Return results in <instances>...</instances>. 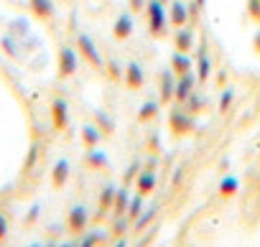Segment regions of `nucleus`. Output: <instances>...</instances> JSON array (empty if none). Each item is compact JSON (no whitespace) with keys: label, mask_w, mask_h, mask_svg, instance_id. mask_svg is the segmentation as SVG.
<instances>
[{"label":"nucleus","mask_w":260,"mask_h":247,"mask_svg":"<svg viewBox=\"0 0 260 247\" xmlns=\"http://www.w3.org/2000/svg\"><path fill=\"white\" fill-rule=\"evenodd\" d=\"M146 13H148V28H151V33L156 39L166 36V31H169V11H166V6L161 3V0H148Z\"/></svg>","instance_id":"2"},{"label":"nucleus","mask_w":260,"mask_h":247,"mask_svg":"<svg viewBox=\"0 0 260 247\" xmlns=\"http://www.w3.org/2000/svg\"><path fill=\"white\" fill-rule=\"evenodd\" d=\"M125 84L130 87V89H141L143 87V82H146V74H143V66L138 64V61H130L127 66H125Z\"/></svg>","instance_id":"9"},{"label":"nucleus","mask_w":260,"mask_h":247,"mask_svg":"<svg viewBox=\"0 0 260 247\" xmlns=\"http://www.w3.org/2000/svg\"><path fill=\"white\" fill-rule=\"evenodd\" d=\"M115 194H117V186H115V184H107V186L102 189V194H100V209H102V211H107V209H112V201H115Z\"/></svg>","instance_id":"24"},{"label":"nucleus","mask_w":260,"mask_h":247,"mask_svg":"<svg viewBox=\"0 0 260 247\" xmlns=\"http://www.w3.org/2000/svg\"><path fill=\"white\" fill-rule=\"evenodd\" d=\"M237 189H240V179H235V176H222L219 179V196L230 199V196L237 194Z\"/></svg>","instance_id":"21"},{"label":"nucleus","mask_w":260,"mask_h":247,"mask_svg":"<svg viewBox=\"0 0 260 247\" xmlns=\"http://www.w3.org/2000/svg\"><path fill=\"white\" fill-rule=\"evenodd\" d=\"M255 49H257V51H260V31H257V33H255Z\"/></svg>","instance_id":"41"},{"label":"nucleus","mask_w":260,"mask_h":247,"mask_svg":"<svg viewBox=\"0 0 260 247\" xmlns=\"http://www.w3.org/2000/svg\"><path fill=\"white\" fill-rule=\"evenodd\" d=\"M136 186H138V194H143V196L153 194L156 186H158V173L153 168H143L138 173V179H136Z\"/></svg>","instance_id":"8"},{"label":"nucleus","mask_w":260,"mask_h":247,"mask_svg":"<svg viewBox=\"0 0 260 247\" xmlns=\"http://www.w3.org/2000/svg\"><path fill=\"white\" fill-rule=\"evenodd\" d=\"M235 102V89H224L222 97H219V112H227Z\"/></svg>","instance_id":"31"},{"label":"nucleus","mask_w":260,"mask_h":247,"mask_svg":"<svg viewBox=\"0 0 260 247\" xmlns=\"http://www.w3.org/2000/svg\"><path fill=\"white\" fill-rule=\"evenodd\" d=\"M89 224V214H87V206L84 204H77L69 209V217H67V227L72 234H82Z\"/></svg>","instance_id":"6"},{"label":"nucleus","mask_w":260,"mask_h":247,"mask_svg":"<svg viewBox=\"0 0 260 247\" xmlns=\"http://www.w3.org/2000/svg\"><path fill=\"white\" fill-rule=\"evenodd\" d=\"M28 247H44V244H41V242H34V244H28Z\"/></svg>","instance_id":"43"},{"label":"nucleus","mask_w":260,"mask_h":247,"mask_svg":"<svg viewBox=\"0 0 260 247\" xmlns=\"http://www.w3.org/2000/svg\"><path fill=\"white\" fill-rule=\"evenodd\" d=\"M82 140H84V146L87 148H97L100 146V140H102V130L97 128V125H82Z\"/></svg>","instance_id":"17"},{"label":"nucleus","mask_w":260,"mask_h":247,"mask_svg":"<svg viewBox=\"0 0 260 247\" xmlns=\"http://www.w3.org/2000/svg\"><path fill=\"white\" fill-rule=\"evenodd\" d=\"M28 6H31V13L41 21H49L54 16V3L51 0H28Z\"/></svg>","instance_id":"15"},{"label":"nucleus","mask_w":260,"mask_h":247,"mask_svg":"<svg viewBox=\"0 0 260 247\" xmlns=\"http://www.w3.org/2000/svg\"><path fill=\"white\" fill-rule=\"evenodd\" d=\"M194 6H197L199 11H204V6H207V0H194Z\"/></svg>","instance_id":"40"},{"label":"nucleus","mask_w":260,"mask_h":247,"mask_svg":"<svg viewBox=\"0 0 260 247\" xmlns=\"http://www.w3.org/2000/svg\"><path fill=\"white\" fill-rule=\"evenodd\" d=\"M6 237H8V219H6V214H0V242Z\"/></svg>","instance_id":"35"},{"label":"nucleus","mask_w":260,"mask_h":247,"mask_svg":"<svg viewBox=\"0 0 260 247\" xmlns=\"http://www.w3.org/2000/svg\"><path fill=\"white\" fill-rule=\"evenodd\" d=\"M171 72H174L176 77L189 74V72H191V59H189L184 51H176V54L171 56Z\"/></svg>","instance_id":"16"},{"label":"nucleus","mask_w":260,"mask_h":247,"mask_svg":"<svg viewBox=\"0 0 260 247\" xmlns=\"http://www.w3.org/2000/svg\"><path fill=\"white\" fill-rule=\"evenodd\" d=\"M105 237H107L105 232H100V229H92V232H87V234L79 239V247H97V244H100Z\"/></svg>","instance_id":"27"},{"label":"nucleus","mask_w":260,"mask_h":247,"mask_svg":"<svg viewBox=\"0 0 260 247\" xmlns=\"http://www.w3.org/2000/svg\"><path fill=\"white\" fill-rule=\"evenodd\" d=\"M194 87H197V77H194L191 72L176 77V94H174V99H176L179 104H184V102L194 94Z\"/></svg>","instance_id":"7"},{"label":"nucleus","mask_w":260,"mask_h":247,"mask_svg":"<svg viewBox=\"0 0 260 247\" xmlns=\"http://www.w3.org/2000/svg\"><path fill=\"white\" fill-rule=\"evenodd\" d=\"M84 158H87V166H92V168H110L107 153H102V151H97V148H89Z\"/></svg>","instance_id":"20"},{"label":"nucleus","mask_w":260,"mask_h":247,"mask_svg":"<svg viewBox=\"0 0 260 247\" xmlns=\"http://www.w3.org/2000/svg\"><path fill=\"white\" fill-rule=\"evenodd\" d=\"M77 51H79V56H84V59H87L92 66L105 69V59H102L100 49L94 46V41H92L87 33H79V36H77Z\"/></svg>","instance_id":"3"},{"label":"nucleus","mask_w":260,"mask_h":247,"mask_svg":"<svg viewBox=\"0 0 260 247\" xmlns=\"http://www.w3.org/2000/svg\"><path fill=\"white\" fill-rule=\"evenodd\" d=\"M94 117H97V128L102 130V135H110V133L115 130V122H112V117H110L107 112L97 110V112H94Z\"/></svg>","instance_id":"25"},{"label":"nucleus","mask_w":260,"mask_h":247,"mask_svg":"<svg viewBox=\"0 0 260 247\" xmlns=\"http://www.w3.org/2000/svg\"><path fill=\"white\" fill-rule=\"evenodd\" d=\"M133 16L130 13H120L117 16V21H115V26H112V33H115V39L117 41H125V39H130L133 36Z\"/></svg>","instance_id":"10"},{"label":"nucleus","mask_w":260,"mask_h":247,"mask_svg":"<svg viewBox=\"0 0 260 247\" xmlns=\"http://www.w3.org/2000/svg\"><path fill=\"white\" fill-rule=\"evenodd\" d=\"M169 23H174L176 28L186 26L189 23V8L181 3V0H174L171 8H169Z\"/></svg>","instance_id":"12"},{"label":"nucleus","mask_w":260,"mask_h":247,"mask_svg":"<svg viewBox=\"0 0 260 247\" xmlns=\"http://www.w3.org/2000/svg\"><path fill=\"white\" fill-rule=\"evenodd\" d=\"M51 125H54V130H59V133L69 128V104H67L64 97H56V99L51 102Z\"/></svg>","instance_id":"5"},{"label":"nucleus","mask_w":260,"mask_h":247,"mask_svg":"<svg viewBox=\"0 0 260 247\" xmlns=\"http://www.w3.org/2000/svg\"><path fill=\"white\" fill-rule=\"evenodd\" d=\"M181 176H184V171H181V168H179V171H176V173H174V184H179V181H181Z\"/></svg>","instance_id":"39"},{"label":"nucleus","mask_w":260,"mask_h":247,"mask_svg":"<svg viewBox=\"0 0 260 247\" xmlns=\"http://www.w3.org/2000/svg\"><path fill=\"white\" fill-rule=\"evenodd\" d=\"M112 247H127V239H125V237H117V242H115Z\"/></svg>","instance_id":"38"},{"label":"nucleus","mask_w":260,"mask_h":247,"mask_svg":"<svg viewBox=\"0 0 260 247\" xmlns=\"http://www.w3.org/2000/svg\"><path fill=\"white\" fill-rule=\"evenodd\" d=\"M39 214H41V206L36 204V206H31V211H28V217H26V222H28V224H31V222H36V217H39Z\"/></svg>","instance_id":"37"},{"label":"nucleus","mask_w":260,"mask_h":247,"mask_svg":"<svg viewBox=\"0 0 260 247\" xmlns=\"http://www.w3.org/2000/svg\"><path fill=\"white\" fill-rule=\"evenodd\" d=\"M105 66H107V74H110V79H115V82H117V79H122V77H125L117 61H107Z\"/></svg>","instance_id":"32"},{"label":"nucleus","mask_w":260,"mask_h":247,"mask_svg":"<svg viewBox=\"0 0 260 247\" xmlns=\"http://www.w3.org/2000/svg\"><path fill=\"white\" fill-rule=\"evenodd\" d=\"M184 104H186V110L194 115V112H199V110H204V107H207V99H204L202 94H191Z\"/></svg>","instance_id":"29"},{"label":"nucleus","mask_w":260,"mask_h":247,"mask_svg":"<svg viewBox=\"0 0 260 247\" xmlns=\"http://www.w3.org/2000/svg\"><path fill=\"white\" fill-rule=\"evenodd\" d=\"M169 130L176 138H186V135H191L197 130V120H194V115L186 107H174L169 112Z\"/></svg>","instance_id":"1"},{"label":"nucleus","mask_w":260,"mask_h":247,"mask_svg":"<svg viewBox=\"0 0 260 247\" xmlns=\"http://www.w3.org/2000/svg\"><path fill=\"white\" fill-rule=\"evenodd\" d=\"M158 110H161V102L148 99V102H143V107L138 110V120H141V122H148V120L158 117Z\"/></svg>","instance_id":"22"},{"label":"nucleus","mask_w":260,"mask_h":247,"mask_svg":"<svg viewBox=\"0 0 260 247\" xmlns=\"http://www.w3.org/2000/svg\"><path fill=\"white\" fill-rule=\"evenodd\" d=\"M127 204H130V194H127L125 186H120L117 194H115V201H112V211H115V217H125Z\"/></svg>","instance_id":"18"},{"label":"nucleus","mask_w":260,"mask_h":247,"mask_svg":"<svg viewBox=\"0 0 260 247\" xmlns=\"http://www.w3.org/2000/svg\"><path fill=\"white\" fill-rule=\"evenodd\" d=\"M133 224L127 217H115V222H112V234L115 237H125V232H127V227Z\"/></svg>","instance_id":"28"},{"label":"nucleus","mask_w":260,"mask_h":247,"mask_svg":"<svg viewBox=\"0 0 260 247\" xmlns=\"http://www.w3.org/2000/svg\"><path fill=\"white\" fill-rule=\"evenodd\" d=\"M72 247H79V239H77V242H72Z\"/></svg>","instance_id":"45"},{"label":"nucleus","mask_w":260,"mask_h":247,"mask_svg":"<svg viewBox=\"0 0 260 247\" xmlns=\"http://www.w3.org/2000/svg\"><path fill=\"white\" fill-rule=\"evenodd\" d=\"M141 171H143V163H141V161H133V163L127 166V171H125L122 181H125V184H133V181L138 179V173H141Z\"/></svg>","instance_id":"30"},{"label":"nucleus","mask_w":260,"mask_h":247,"mask_svg":"<svg viewBox=\"0 0 260 247\" xmlns=\"http://www.w3.org/2000/svg\"><path fill=\"white\" fill-rule=\"evenodd\" d=\"M77 66H79V51H74L72 46H61V49H59V64H56L59 77H61V79L74 77V74H77Z\"/></svg>","instance_id":"4"},{"label":"nucleus","mask_w":260,"mask_h":247,"mask_svg":"<svg viewBox=\"0 0 260 247\" xmlns=\"http://www.w3.org/2000/svg\"><path fill=\"white\" fill-rule=\"evenodd\" d=\"M44 247H59V242H56V239H51V242H46Z\"/></svg>","instance_id":"42"},{"label":"nucleus","mask_w":260,"mask_h":247,"mask_svg":"<svg viewBox=\"0 0 260 247\" xmlns=\"http://www.w3.org/2000/svg\"><path fill=\"white\" fill-rule=\"evenodd\" d=\"M174 44H176V51H184V54H189V49L194 46V31H191V28H186V26L176 28Z\"/></svg>","instance_id":"14"},{"label":"nucleus","mask_w":260,"mask_h":247,"mask_svg":"<svg viewBox=\"0 0 260 247\" xmlns=\"http://www.w3.org/2000/svg\"><path fill=\"white\" fill-rule=\"evenodd\" d=\"M36 161H39V146L34 143L31 151H28V158H26V171H31V166H34Z\"/></svg>","instance_id":"33"},{"label":"nucleus","mask_w":260,"mask_h":247,"mask_svg":"<svg viewBox=\"0 0 260 247\" xmlns=\"http://www.w3.org/2000/svg\"><path fill=\"white\" fill-rule=\"evenodd\" d=\"M156 214H158V206H151V209H146V211H143V214H141V217L133 222V224H136V232H143V229H146V227L153 222V217H156Z\"/></svg>","instance_id":"26"},{"label":"nucleus","mask_w":260,"mask_h":247,"mask_svg":"<svg viewBox=\"0 0 260 247\" xmlns=\"http://www.w3.org/2000/svg\"><path fill=\"white\" fill-rule=\"evenodd\" d=\"M146 6H148V0H130V8H133V11H138V13H141Z\"/></svg>","instance_id":"36"},{"label":"nucleus","mask_w":260,"mask_h":247,"mask_svg":"<svg viewBox=\"0 0 260 247\" xmlns=\"http://www.w3.org/2000/svg\"><path fill=\"white\" fill-rule=\"evenodd\" d=\"M148 138H151V140H148L151 151H153V153H156V151H161V135H158V133H151Z\"/></svg>","instance_id":"34"},{"label":"nucleus","mask_w":260,"mask_h":247,"mask_svg":"<svg viewBox=\"0 0 260 247\" xmlns=\"http://www.w3.org/2000/svg\"><path fill=\"white\" fill-rule=\"evenodd\" d=\"M59 247H72V242H64V244H59Z\"/></svg>","instance_id":"44"},{"label":"nucleus","mask_w":260,"mask_h":247,"mask_svg":"<svg viewBox=\"0 0 260 247\" xmlns=\"http://www.w3.org/2000/svg\"><path fill=\"white\" fill-rule=\"evenodd\" d=\"M176 94V74L171 72V66L161 74V102H171Z\"/></svg>","instance_id":"13"},{"label":"nucleus","mask_w":260,"mask_h":247,"mask_svg":"<svg viewBox=\"0 0 260 247\" xmlns=\"http://www.w3.org/2000/svg\"><path fill=\"white\" fill-rule=\"evenodd\" d=\"M69 173H72V163H69L67 158H59V161L54 163V168H51V184H54L56 189H61V186L69 181Z\"/></svg>","instance_id":"11"},{"label":"nucleus","mask_w":260,"mask_h":247,"mask_svg":"<svg viewBox=\"0 0 260 247\" xmlns=\"http://www.w3.org/2000/svg\"><path fill=\"white\" fill-rule=\"evenodd\" d=\"M161 3H169V0H161Z\"/></svg>","instance_id":"46"},{"label":"nucleus","mask_w":260,"mask_h":247,"mask_svg":"<svg viewBox=\"0 0 260 247\" xmlns=\"http://www.w3.org/2000/svg\"><path fill=\"white\" fill-rule=\"evenodd\" d=\"M143 206H146V201H143V194L130 196V204H127V211H125V217H127L130 222H136V219L143 214Z\"/></svg>","instance_id":"19"},{"label":"nucleus","mask_w":260,"mask_h":247,"mask_svg":"<svg viewBox=\"0 0 260 247\" xmlns=\"http://www.w3.org/2000/svg\"><path fill=\"white\" fill-rule=\"evenodd\" d=\"M209 74H212V61H209V54H207V46H202L199 49V82H207L209 79Z\"/></svg>","instance_id":"23"}]
</instances>
